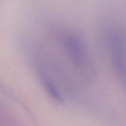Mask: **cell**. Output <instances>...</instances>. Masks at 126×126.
I'll return each instance as SVG.
<instances>
[{"label":"cell","instance_id":"6da1fadb","mask_svg":"<svg viewBox=\"0 0 126 126\" xmlns=\"http://www.w3.org/2000/svg\"><path fill=\"white\" fill-rule=\"evenodd\" d=\"M63 40L66 52L78 71L86 79H92L95 69L84 42L72 33L65 34Z\"/></svg>","mask_w":126,"mask_h":126},{"label":"cell","instance_id":"7a4b0ae2","mask_svg":"<svg viewBox=\"0 0 126 126\" xmlns=\"http://www.w3.org/2000/svg\"><path fill=\"white\" fill-rule=\"evenodd\" d=\"M108 44L114 68L126 88V44L122 34L116 30L111 31L108 35Z\"/></svg>","mask_w":126,"mask_h":126},{"label":"cell","instance_id":"3957f363","mask_svg":"<svg viewBox=\"0 0 126 126\" xmlns=\"http://www.w3.org/2000/svg\"><path fill=\"white\" fill-rule=\"evenodd\" d=\"M41 76L45 87L51 97L59 103H63V99L52 81L44 73L41 74Z\"/></svg>","mask_w":126,"mask_h":126}]
</instances>
